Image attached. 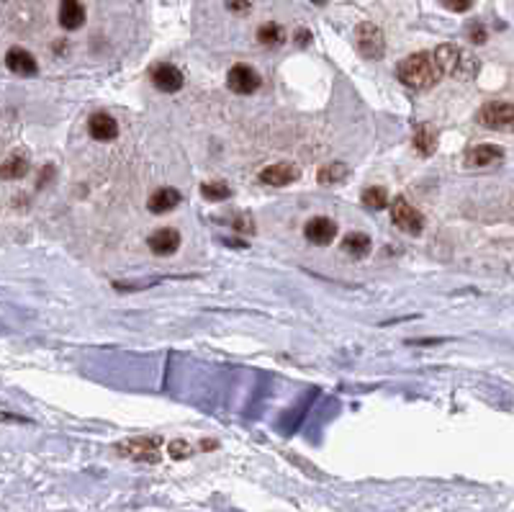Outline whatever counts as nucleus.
Returning a JSON list of instances; mask_svg holds the SVG:
<instances>
[{
  "label": "nucleus",
  "mask_w": 514,
  "mask_h": 512,
  "mask_svg": "<svg viewBox=\"0 0 514 512\" xmlns=\"http://www.w3.org/2000/svg\"><path fill=\"white\" fill-rule=\"evenodd\" d=\"M304 234L309 242L324 248V245H329V242L337 237V224L329 217H314L311 222L304 226Z\"/></svg>",
  "instance_id": "obj_8"
},
{
  "label": "nucleus",
  "mask_w": 514,
  "mask_h": 512,
  "mask_svg": "<svg viewBox=\"0 0 514 512\" xmlns=\"http://www.w3.org/2000/svg\"><path fill=\"white\" fill-rule=\"evenodd\" d=\"M116 453L124 459L139 461V463H157L160 461V440L157 437H131L116 445Z\"/></svg>",
  "instance_id": "obj_3"
},
{
  "label": "nucleus",
  "mask_w": 514,
  "mask_h": 512,
  "mask_svg": "<svg viewBox=\"0 0 514 512\" xmlns=\"http://www.w3.org/2000/svg\"><path fill=\"white\" fill-rule=\"evenodd\" d=\"M257 39H260V44L265 46H278L285 41V31L278 26V23H262L260 29H257Z\"/></svg>",
  "instance_id": "obj_21"
},
{
  "label": "nucleus",
  "mask_w": 514,
  "mask_h": 512,
  "mask_svg": "<svg viewBox=\"0 0 514 512\" xmlns=\"http://www.w3.org/2000/svg\"><path fill=\"white\" fill-rule=\"evenodd\" d=\"M298 175H301L298 165H291V162H276V165H270L262 170L260 181L268 183V186H276V188H283L288 183L298 181Z\"/></svg>",
  "instance_id": "obj_11"
},
{
  "label": "nucleus",
  "mask_w": 514,
  "mask_h": 512,
  "mask_svg": "<svg viewBox=\"0 0 514 512\" xmlns=\"http://www.w3.org/2000/svg\"><path fill=\"white\" fill-rule=\"evenodd\" d=\"M414 147H417V152L422 158H430L435 152V147H437V134H435V129L430 127V124H419V127L414 129Z\"/></svg>",
  "instance_id": "obj_18"
},
{
  "label": "nucleus",
  "mask_w": 514,
  "mask_h": 512,
  "mask_svg": "<svg viewBox=\"0 0 514 512\" xmlns=\"http://www.w3.org/2000/svg\"><path fill=\"white\" fill-rule=\"evenodd\" d=\"M504 158V150L496 144H476L473 150H468L465 155V165L468 167H486L491 162H499Z\"/></svg>",
  "instance_id": "obj_14"
},
{
  "label": "nucleus",
  "mask_w": 514,
  "mask_h": 512,
  "mask_svg": "<svg viewBox=\"0 0 514 512\" xmlns=\"http://www.w3.org/2000/svg\"><path fill=\"white\" fill-rule=\"evenodd\" d=\"M440 3L447 8V11H455V13H465V11L473 6V0H440Z\"/></svg>",
  "instance_id": "obj_25"
},
{
  "label": "nucleus",
  "mask_w": 514,
  "mask_h": 512,
  "mask_svg": "<svg viewBox=\"0 0 514 512\" xmlns=\"http://www.w3.org/2000/svg\"><path fill=\"white\" fill-rule=\"evenodd\" d=\"M6 68L11 70V72H15V75H21V77H34L39 72V65H37V60H34V54H29L26 49H21V46L8 49Z\"/></svg>",
  "instance_id": "obj_10"
},
{
  "label": "nucleus",
  "mask_w": 514,
  "mask_h": 512,
  "mask_svg": "<svg viewBox=\"0 0 514 512\" xmlns=\"http://www.w3.org/2000/svg\"><path fill=\"white\" fill-rule=\"evenodd\" d=\"M167 453H170L172 459H188V456H191V445L183 443V440H172V443L167 445Z\"/></svg>",
  "instance_id": "obj_24"
},
{
  "label": "nucleus",
  "mask_w": 514,
  "mask_h": 512,
  "mask_svg": "<svg viewBox=\"0 0 514 512\" xmlns=\"http://www.w3.org/2000/svg\"><path fill=\"white\" fill-rule=\"evenodd\" d=\"M514 121V108L509 101H489V103L481 105L478 111V124L486 129H509Z\"/></svg>",
  "instance_id": "obj_5"
},
{
  "label": "nucleus",
  "mask_w": 514,
  "mask_h": 512,
  "mask_svg": "<svg viewBox=\"0 0 514 512\" xmlns=\"http://www.w3.org/2000/svg\"><path fill=\"white\" fill-rule=\"evenodd\" d=\"M396 75H399V80H401L406 88H411V91H430L432 85H437L442 72H440V68H437V62H435L432 54L417 52L399 62Z\"/></svg>",
  "instance_id": "obj_1"
},
{
  "label": "nucleus",
  "mask_w": 514,
  "mask_h": 512,
  "mask_svg": "<svg viewBox=\"0 0 514 512\" xmlns=\"http://www.w3.org/2000/svg\"><path fill=\"white\" fill-rule=\"evenodd\" d=\"M178 248H180V232L178 229L162 226V229H157V232L149 237V250H152L155 255H172Z\"/></svg>",
  "instance_id": "obj_13"
},
{
  "label": "nucleus",
  "mask_w": 514,
  "mask_h": 512,
  "mask_svg": "<svg viewBox=\"0 0 514 512\" xmlns=\"http://www.w3.org/2000/svg\"><path fill=\"white\" fill-rule=\"evenodd\" d=\"M60 23L68 31L80 29L85 23V8L80 6V0H62L60 3Z\"/></svg>",
  "instance_id": "obj_15"
},
{
  "label": "nucleus",
  "mask_w": 514,
  "mask_h": 512,
  "mask_svg": "<svg viewBox=\"0 0 514 512\" xmlns=\"http://www.w3.org/2000/svg\"><path fill=\"white\" fill-rule=\"evenodd\" d=\"M29 173V158L26 155H11V158L0 165V178L3 181H18V178H23V175Z\"/></svg>",
  "instance_id": "obj_17"
},
{
  "label": "nucleus",
  "mask_w": 514,
  "mask_h": 512,
  "mask_svg": "<svg viewBox=\"0 0 514 512\" xmlns=\"http://www.w3.org/2000/svg\"><path fill=\"white\" fill-rule=\"evenodd\" d=\"M391 222L406 234H419L422 232V226H425V217H422L404 196L394 198V204H391Z\"/></svg>",
  "instance_id": "obj_6"
},
{
  "label": "nucleus",
  "mask_w": 514,
  "mask_h": 512,
  "mask_svg": "<svg viewBox=\"0 0 514 512\" xmlns=\"http://www.w3.org/2000/svg\"><path fill=\"white\" fill-rule=\"evenodd\" d=\"M226 6L231 8V11H237V13H242V11H247V0H226Z\"/></svg>",
  "instance_id": "obj_28"
},
{
  "label": "nucleus",
  "mask_w": 514,
  "mask_h": 512,
  "mask_svg": "<svg viewBox=\"0 0 514 512\" xmlns=\"http://www.w3.org/2000/svg\"><path fill=\"white\" fill-rule=\"evenodd\" d=\"M355 46L366 60H380L386 52V39L383 31L375 23H360L355 29Z\"/></svg>",
  "instance_id": "obj_4"
},
{
  "label": "nucleus",
  "mask_w": 514,
  "mask_h": 512,
  "mask_svg": "<svg viewBox=\"0 0 514 512\" xmlns=\"http://www.w3.org/2000/svg\"><path fill=\"white\" fill-rule=\"evenodd\" d=\"M180 191H175V188H160V191H155L152 193V198L147 201V206H149V211L152 214H167V211H172L175 206L180 204Z\"/></svg>",
  "instance_id": "obj_16"
},
{
  "label": "nucleus",
  "mask_w": 514,
  "mask_h": 512,
  "mask_svg": "<svg viewBox=\"0 0 514 512\" xmlns=\"http://www.w3.org/2000/svg\"><path fill=\"white\" fill-rule=\"evenodd\" d=\"M152 83H155L157 91L178 93L183 88V83H186V77H183V72L175 65H157L152 70Z\"/></svg>",
  "instance_id": "obj_9"
},
{
  "label": "nucleus",
  "mask_w": 514,
  "mask_h": 512,
  "mask_svg": "<svg viewBox=\"0 0 514 512\" xmlns=\"http://www.w3.org/2000/svg\"><path fill=\"white\" fill-rule=\"evenodd\" d=\"M468 37H470V41H473V44H484V41H486V29L481 26V23H470Z\"/></svg>",
  "instance_id": "obj_26"
},
{
  "label": "nucleus",
  "mask_w": 514,
  "mask_h": 512,
  "mask_svg": "<svg viewBox=\"0 0 514 512\" xmlns=\"http://www.w3.org/2000/svg\"><path fill=\"white\" fill-rule=\"evenodd\" d=\"M234 226H237V229H242V232H247V234L255 232V224L247 217H237V219H234Z\"/></svg>",
  "instance_id": "obj_27"
},
{
  "label": "nucleus",
  "mask_w": 514,
  "mask_h": 512,
  "mask_svg": "<svg viewBox=\"0 0 514 512\" xmlns=\"http://www.w3.org/2000/svg\"><path fill=\"white\" fill-rule=\"evenodd\" d=\"M201 196L209 198V201H224V198L231 196V188L224 181L203 183V186H201Z\"/></svg>",
  "instance_id": "obj_23"
},
{
  "label": "nucleus",
  "mask_w": 514,
  "mask_h": 512,
  "mask_svg": "<svg viewBox=\"0 0 514 512\" xmlns=\"http://www.w3.org/2000/svg\"><path fill=\"white\" fill-rule=\"evenodd\" d=\"M88 132L96 142H113L119 136V124L108 113H93L88 121Z\"/></svg>",
  "instance_id": "obj_12"
},
{
  "label": "nucleus",
  "mask_w": 514,
  "mask_h": 512,
  "mask_svg": "<svg viewBox=\"0 0 514 512\" xmlns=\"http://www.w3.org/2000/svg\"><path fill=\"white\" fill-rule=\"evenodd\" d=\"M342 250L352 257H366L371 252V237L366 232H350L342 240Z\"/></svg>",
  "instance_id": "obj_19"
},
{
  "label": "nucleus",
  "mask_w": 514,
  "mask_h": 512,
  "mask_svg": "<svg viewBox=\"0 0 514 512\" xmlns=\"http://www.w3.org/2000/svg\"><path fill=\"white\" fill-rule=\"evenodd\" d=\"M432 57L442 75L455 77V80H470V77H476L478 68H481L476 54L465 52V49H461V46L455 44H440L435 49Z\"/></svg>",
  "instance_id": "obj_2"
},
{
  "label": "nucleus",
  "mask_w": 514,
  "mask_h": 512,
  "mask_svg": "<svg viewBox=\"0 0 514 512\" xmlns=\"http://www.w3.org/2000/svg\"><path fill=\"white\" fill-rule=\"evenodd\" d=\"M350 175V167L342 165V162H329V165H324L319 170V183L321 186H335V183H342L345 178Z\"/></svg>",
  "instance_id": "obj_20"
},
{
  "label": "nucleus",
  "mask_w": 514,
  "mask_h": 512,
  "mask_svg": "<svg viewBox=\"0 0 514 512\" xmlns=\"http://www.w3.org/2000/svg\"><path fill=\"white\" fill-rule=\"evenodd\" d=\"M226 85H229V91H234L237 96H250V93H255L260 88L262 80L250 65H234V68L229 70V75H226Z\"/></svg>",
  "instance_id": "obj_7"
},
{
  "label": "nucleus",
  "mask_w": 514,
  "mask_h": 512,
  "mask_svg": "<svg viewBox=\"0 0 514 512\" xmlns=\"http://www.w3.org/2000/svg\"><path fill=\"white\" fill-rule=\"evenodd\" d=\"M311 3H319V6H321V3H327V0H311Z\"/></svg>",
  "instance_id": "obj_29"
},
{
  "label": "nucleus",
  "mask_w": 514,
  "mask_h": 512,
  "mask_svg": "<svg viewBox=\"0 0 514 512\" xmlns=\"http://www.w3.org/2000/svg\"><path fill=\"white\" fill-rule=\"evenodd\" d=\"M363 204L368 206V209L373 211H380L388 206V191L380 188V186H375V188H366L363 191Z\"/></svg>",
  "instance_id": "obj_22"
}]
</instances>
